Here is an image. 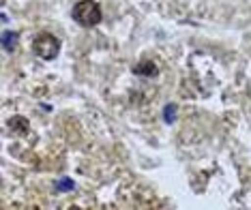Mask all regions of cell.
I'll use <instances>...</instances> for the list:
<instances>
[{"instance_id": "obj_1", "label": "cell", "mask_w": 251, "mask_h": 210, "mask_svg": "<svg viewBox=\"0 0 251 210\" xmlns=\"http://www.w3.org/2000/svg\"><path fill=\"white\" fill-rule=\"evenodd\" d=\"M71 18L75 20L79 26L93 28L97 24H101V20H103V11H101V4L97 2V0H79L71 11Z\"/></svg>"}, {"instance_id": "obj_2", "label": "cell", "mask_w": 251, "mask_h": 210, "mask_svg": "<svg viewBox=\"0 0 251 210\" xmlns=\"http://www.w3.org/2000/svg\"><path fill=\"white\" fill-rule=\"evenodd\" d=\"M32 52L41 60H54L60 52V41L52 32H39V35L32 39Z\"/></svg>"}, {"instance_id": "obj_3", "label": "cell", "mask_w": 251, "mask_h": 210, "mask_svg": "<svg viewBox=\"0 0 251 210\" xmlns=\"http://www.w3.org/2000/svg\"><path fill=\"white\" fill-rule=\"evenodd\" d=\"M133 71H135V75H144V77H155L159 69H157V65L152 60H142L138 62V65L133 67Z\"/></svg>"}, {"instance_id": "obj_4", "label": "cell", "mask_w": 251, "mask_h": 210, "mask_svg": "<svg viewBox=\"0 0 251 210\" xmlns=\"http://www.w3.org/2000/svg\"><path fill=\"white\" fill-rule=\"evenodd\" d=\"M9 127L13 129V131H18V133H28L30 124H28V120L24 116H13L11 118V122H9Z\"/></svg>"}, {"instance_id": "obj_5", "label": "cell", "mask_w": 251, "mask_h": 210, "mask_svg": "<svg viewBox=\"0 0 251 210\" xmlns=\"http://www.w3.org/2000/svg\"><path fill=\"white\" fill-rule=\"evenodd\" d=\"M2 45H4V49L13 52L15 45H18V32H4L2 35Z\"/></svg>"}, {"instance_id": "obj_6", "label": "cell", "mask_w": 251, "mask_h": 210, "mask_svg": "<svg viewBox=\"0 0 251 210\" xmlns=\"http://www.w3.org/2000/svg\"><path fill=\"white\" fill-rule=\"evenodd\" d=\"M174 114H176V107H174V105H172V107H165V118H168V122H172Z\"/></svg>"}]
</instances>
